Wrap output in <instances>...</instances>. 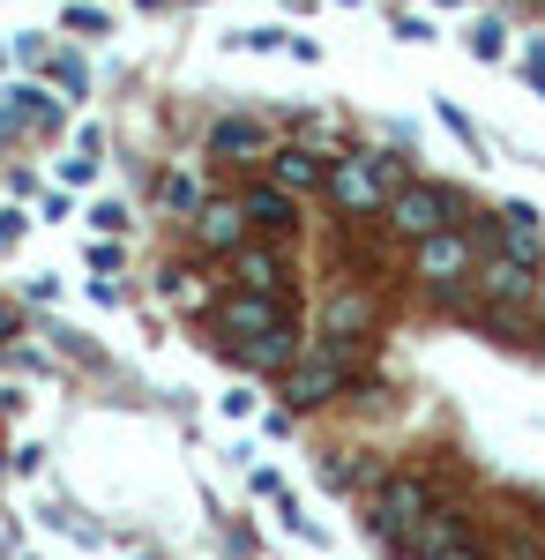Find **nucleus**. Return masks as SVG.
I'll list each match as a JSON object with an SVG mask.
<instances>
[{
  "label": "nucleus",
  "mask_w": 545,
  "mask_h": 560,
  "mask_svg": "<svg viewBox=\"0 0 545 560\" xmlns=\"http://www.w3.org/2000/svg\"><path fill=\"white\" fill-rule=\"evenodd\" d=\"M404 187V165L389 158V150H359V158H329V195L344 217H381L389 210V195Z\"/></svg>",
  "instance_id": "obj_1"
},
{
  "label": "nucleus",
  "mask_w": 545,
  "mask_h": 560,
  "mask_svg": "<svg viewBox=\"0 0 545 560\" xmlns=\"http://www.w3.org/2000/svg\"><path fill=\"white\" fill-rule=\"evenodd\" d=\"M381 217H389V224H396L404 240H433V232H449V224L463 217V202L449 195V187H426V179H404V187L389 195V210H381Z\"/></svg>",
  "instance_id": "obj_2"
},
{
  "label": "nucleus",
  "mask_w": 545,
  "mask_h": 560,
  "mask_svg": "<svg viewBox=\"0 0 545 560\" xmlns=\"http://www.w3.org/2000/svg\"><path fill=\"white\" fill-rule=\"evenodd\" d=\"M344 374H351V366H344V351H336V345H306L292 366H285V396H292V411L329 404L336 388H344Z\"/></svg>",
  "instance_id": "obj_3"
},
{
  "label": "nucleus",
  "mask_w": 545,
  "mask_h": 560,
  "mask_svg": "<svg viewBox=\"0 0 545 560\" xmlns=\"http://www.w3.org/2000/svg\"><path fill=\"white\" fill-rule=\"evenodd\" d=\"M426 516H433V509H426V486H419V478H389V486H381L374 530L389 538V546H411V530H419Z\"/></svg>",
  "instance_id": "obj_4"
},
{
  "label": "nucleus",
  "mask_w": 545,
  "mask_h": 560,
  "mask_svg": "<svg viewBox=\"0 0 545 560\" xmlns=\"http://www.w3.org/2000/svg\"><path fill=\"white\" fill-rule=\"evenodd\" d=\"M471 284H478V300H494V306H531V300H538V269H531V261H515L508 247L478 261V277H471Z\"/></svg>",
  "instance_id": "obj_5"
},
{
  "label": "nucleus",
  "mask_w": 545,
  "mask_h": 560,
  "mask_svg": "<svg viewBox=\"0 0 545 560\" xmlns=\"http://www.w3.org/2000/svg\"><path fill=\"white\" fill-rule=\"evenodd\" d=\"M411 269H419L426 284H456L471 277V232H433V240H411Z\"/></svg>",
  "instance_id": "obj_6"
},
{
  "label": "nucleus",
  "mask_w": 545,
  "mask_h": 560,
  "mask_svg": "<svg viewBox=\"0 0 545 560\" xmlns=\"http://www.w3.org/2000/svg\"><path fill=\"white\" fill-rule=\"evenodd\" d=\"M187 224H195V247H202V255H232V247H247L254 217H247V202H202Z\"/></svg>",
  "instance_id": "obj_7"
},
{
  "label": "nucleus",
  "mask_w": 545,
  "mask_h": 560,
  "mask_svg": "<svg viewBox=\"0 0 545 560\" xmlns=\"http://www.w3.org/2000/svg\"><path fill=\"white\" fill-rule=\"evenodd\" d=\"M299 329L292 322H277V329H262V337H240V366H247V374H277V366H292L299 359Z\"/></svg>",
  "instance_id": "obj_8"
},
{
  "label": "nucleus",
  "mask_w": 545,
  "mask_h": 560,
  "mask_svg": "<svg viewBox=\"0 0 545 560\" xmlns=\"http://www.w3.org/2000/svg\"><path fill=\"white\" fill-rule=\"evenodd\" d=\"M501 247L515 261L545 269V224H538V210H531V202H508V210H501Z\"/></svg>",
  "instance_id": "obj_9"
},
{
  "label": "nucleus",
  "mask_w": 545,
  "mask_h": 560,
  "mask_svg": "<svg viewBox=\"0 0 545 560\" xmlns=\"http://www.w3.org/2000/svg\"><path fill=\"white\" fill-rule=\"evenodd\" d=\"M269 179L292 195H314V187H329V158L322 150H269Z\"/></svg>",
  "instance_id": "obj_10"
},
{
  "label": "nucleus",
  "mask_w": 545,
  "mask_h": 560,
  "mask_svg": "<svg viewBox=\"0 0 545 560\" xmlns=\"http://www.w3.org/2000/svg\"><path fill=\"white\" fill-rule=\"evenodd\" d=\"M411 553H419V560H478V546L463 538L456 516H426L419 530H411Z\"/></svg>",
  "instance_id": "obj_11"
},
{
  "label": "nucleus",
  "mask_w": 545,
  "mask_h": 560,
  "mask_svg": "<svg viewBox=\"0 0 545 560\" xmlns=\"http://www.w3.org/2000/svg\"><path fill=\"white\" fill-rule=\"evenodd\" d=\"M240 202H247V217L262 224V232H292V224H299V195H292V187H277V179L247 187Z\"/></svg>",
  "instance_id": "obj_12"
},
{
  "label": "nucleus",
  "mask_w": 545,
  "mask_h": 560,
  "mask_svg": "<svg viewBox=\"0 0 545 560\" xmlns=\"http://www.w3.org/2000/svg\"><path fill=\"white\" fill-rule=\"evenodd\" d=\"M210 158H232V165L269 158V128H262V120H217L210 128Z\"/></svg>",
  "instance_id": "obj_13"
},
{
  "label": "nucleus",
  "mask_w": 545,
  "mask_h": 560,
  "mask_svg": "<svg viewBox=\"0 0 545 560\" xmlns=\"http://www.w3.org/2000/svg\"><path fill=\"white\" fill-rule=\"evenodd\" d=\"M277 322H285L277 292H232V300H224V329H240V337H262V329H277Z\"/></svg>",
  "instance_id": "obj_14"
},
{
  "label": "nucleus",
  "mask_w": 545,
  "mask_h": 560,
  "mask_svg": "<svg viewBox=\"0 0 545 560\" xmlns=\"http://www.w3.org/2000/svg\"><path fill=\"white\" fill-rule=\"evenodd\" d=\"M232 269H240V292H285V261L269 247H232Z\"/></svg>",
  "instance_id": "obj_15"
},
{
  "label": "nucleus",
  "mask_w": 545,
  "mask_h": 560,
  "mask_svg": "<svg viewBox=\"0 0 545 560\" xmlns=\"http://www.w3.org/2000/svg\"><path fill=\"white\" fill-rule=\"evenodd\" d=\"M367 322H374V300L367 292H336L329 300V337H359Z\"/></svg>",
  "instance_id": "obj_16"
},
{
  "label": "nucleus",
  "mask_w": 545,
  "mask_h": 560,
  "mask_svg": "<svg viewBox=\"0 0 545 560\" xmlns=\"http://www.w3.org/2000/svg\"><path fill=\"white\" fill-rule=\"evenodd\" d=\"M158 195H165L172 217H195V210H202V179H195V173H165V179H158Z\"/></svg>",
  "instance_id": "obj_17"
},
{
  "label": "nucleus",
  "mask_w": 545,
  "mask_h": 560,
  "mask_svg": "<svg viewBox=\"0 0 545 560\" xmlns=\"http://www.w3.org/2000/svg\"><path fill=\"white\" fill-rule=\"evenodd\" d=\"M8 97H15V113H23V120H31V128H60V105H53V97H45V90H8Z\"/></svg>",
  "instance_id": "obj_18"
},
{
  "label": "nucleus",
  "mask_w": 545,
  "mask_h": 560,
  "mask_svg": "<svg viewBox=\"0 0 545 560\" xmlns=\"http://www.w3.org/2000/svg\"><path fill=\"white\" fill-rule=\"evenodd\" d=\"M471 52H478V60H501V52H508V31L494 23V15H478V23H471Z\"/></svg>",
  "instance_id": "obj_19"
},
{
  "label": "nucleus",
  "mask_w": 545,
  "mask_h": 560,
  "mask_svg": "<svg viewBox=\"0 0 545 560\" xmlns=\"http://www.w3.org/2000/svg\"><path fill=\"white\" fill-rule=\"evenodd\" d=\"M90 224H97V232H120L127 210H120V202H97V210H90Z\"/></svg>",
  "instance_id": "obj_20"
},
{
  "label": "nucleus",
  "mask_w": 545,
  "mask_h": 560,
  "mask_svg": "<svg viewBox=\"0 0 545 560\" xmlns=\"http://www.w3.org/2000/svg\"><path fill=\"white\" fill-rule=\"evenodd\" d=\"M90 269L97 277H120V247H90Z\"/></svg>",
  "instance_id": "obj_21"
},
{
  "label": "nucleus",
  "mask_w": 545,
  "mask_h": 560,
  "mask_svg": "<svg viewBox=\"0 0 545 560\" xmlns=\"http://www.w3.org/2000/svg\"><path fill=\"white\" fill-rule=\"evenodd\" d=\"M15 240H23V217L8 210V217H0V255H8V247H15Z\"/></svg>",
  "instance_id": "obj_22"
},
{
  "label": "nucleus",
  "mask_w": 545,
  "mask_h": 560,
  "mask_svg": "<svg viewBox=\"0 0 545 560\" xmlns=\"http://www.w3.org/2000/svg\"><path fill=\"white\" fill-rule=\"evenodd\" d=\"M8 329H15V314H8V306H0V337H8Z\"/></svg>",
  "instance_id": "obj_23"
},
{
  "label": "nucleus",
  "mask_w": 545,
  "mask_h": 560,
  "mask_svg": "<svg viewBox=\"0 0 545 560\" xmlns=\"http://www.w3.org/2000/svg\"><path fill=\"white\" fill-rule=\"evenodd\" d=\"M538 314H545V277H538Z\"/></svg>",
  "instance_id": "obj_24"
},
{
  "label": "nucleus",
  "mask_w": 545,
  "mask_h": 560,
  "mask_svg": "<svg viewBox=\"0 0 545 560\" xmlns=\"http://www.w3.org/2000/svg\"><path fill=\"white\" fill-rule=\"evenodd\" d=\"M135 8H165V0H135Z\"/></svg>",
  "instance_id": "obj_25"
},
{
  "label": "nucleus",
  "mask_w": 545,
  "mask_h": 560,
  "mask_svg": "<svg viewBox=\"0 0 545 560\" xmlns=\"http://www.w3.org/2000/svg\"><path fill=\"white\" fill-rule=\"evenodd\" d=\"M344 8H359V0H344Z\"/></svg>",
  "instance_id": "obj_26"
}]
</instances>
